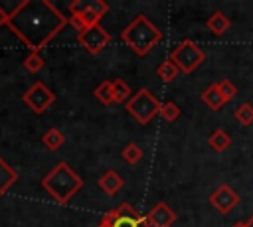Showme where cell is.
<instances>
[{
  "label": "cell",
  "instance_id": "cell-1",
  "mask_svg": "<svg viewBox=\"0 0 253 227\" xmlns=\"http://www.w3.org/2000/svg\"><path fill=\"white\" fill-rule=\"evenodd\" d=\"M67 24L69 16L49 0H24L10 10L8 18V30L36 53H40Z\"/></svg>",
  "mask_w": 253,
  "mask_h": 227
},
{
  "label": "cell",
  "instance_id": "cell-2",
  "mask_svg": "<svg viewBox=\"0 0 253 227\" xmlns=\"http://www.w3.org/2000/svg\"><path fill=\"white\" fill-rule=\"evenodd\" d=\"M42 188L59 203L65 205L71 201V197L83 188L81 176L67 164V162H57L43 178H42Z\"/></svg>",
  "mask_w": 253,
  "mask_h": 227
},
{
  "label": "cell",
  "instance_id": "cell-3",
  "mask_svg": "<svg viewBox=\"0 0 253 227\" xmlns=\"http://www.w3.org/2000/svg\"><path fill=\"white\" fill-rule=\"evenodd\" d=\"M123 43L138 57H144L152 47H156L162 41V32L158 26H154L144 14H138L123 32H121Z\"/></svg>",
  "mask_w": 253,
  "mask_h": 227
},
{
  "label": "cell",
  "instance_id": "cell-4",
  "mask_svg": "<svg viewBox=\"0 0 253 227\" xmlns=\"http://www.w3.org/2000/svg\"><path fill=\"white\" fill-rule=\"evenodd\" d=\"M107 12H109V4L105 0H91V2L75 0L69 4V24L77 32H81L85 28L99 26V22L103 20V16H107Z\"/></svg>",
  "mask_w": 253,
  "mask_h": 227
},
{
  "label": "cell",
  "instance_id": "cell-5",
  "mask_svg": "<svg viewBox=\"0 0 253 227\" xmlns=\"http://www.w3.org/2000/svg\"><path fill=\"white\" fill-rule=\"evenodd\" d=\"M125 109H126V113H128L138 124H148L154 116L160 114L162 103H160L146 87H142V89H138V91L126 101Z\"/></svg>",
  "mask_w": 253,
  "mask_h": 227
},
{
  "label": "cell",
  "instance_id": "cell-6",
  "mask_svg": "<svg viewBox=\"0 0 253 227\" xmlns=\"http://www.w3.org/2000/svg\"><path fill=\"white\" fill-rule=\"evenodd\" d=\"M168 59L180 69V73H192L206 61V51L194 39H182L170 49Z\"/></svg>",
  "mask_w": 253,
  "mask_h": 227
},
{
  "label": "cell",
  "instance_id": "cell-7",
  "mask_svg": "<svg viewBox=\"0 0 253 227\" xmlns=\"http://www.w3.org/2000/svg\"><path fill=\"white\" fill-rule=\"evenodd\" d=\"M22 103H24L26 107H30L32 113L42 114V113H45V111L55 103V93H53L45 83L36 81L28 91H24Z\"/></svg>",
  "mask_w": 253,
  "mask_h": 227
},
{
  "label": "cell",
  "instance_id": "cell-8",
  "mask_svg": "<svg viewBox=\"0 0 253 227\" xmlns=\"http://www.w3.org/2000/svg\"><path fill=\"white\" fill-rule=\"evenodd\" d=\"M111 39H113V38H111V32H107L101 24L77 32V43H79L89 55L101 53V51L111 43Z\"/></svg>",
  "mask_w": 253,
  "mask_h": 227
},
{
  "label": "cell",
  "instance_id": "cell-9",
  "mask_svg": "<svg viewBox=\"0 0 253 227\" xmlns=\"http://www.w3.org/2000/svg\"><path fill=\"white\" fill-rule=\"evenodd\" d=\"M210 203L221 213V215H227L235 209V205L239 203V193L229 186V184H219L213 193L210 195Z\"/></svg>",
  "mask_w": 253,
  "mask_h": 227
},
{
  "label": "cell",
  "instance_id": "cell-10",
  "mask_svg": "<svg viewBox=\"0 0 253 227\" xmlns=\"http://www.w3.org/2000/svg\"><path fill=\"white\" fill-rule=\"evenodd\" d=\"M119 217L113 223V227H150L146 215H142L138 209H134L130 203H121L119 207Z\"/></svg>",
  "mask_w": 253,
  "mask_h": 227
},
{
  "label": "cell",
  "instance_id": "cell-11",
  "mask_svg": "<svg viewBox=\"0 0 253 227\" xmlns=\"http://www.w3.org/2000/svg\"><path fill=\"white\" fill-rule=\"evenodd\" d=\"M146 219H148V225H150V227H172V225L176 223L178 215H176V211H174L168 203L160 201V203H156V205L146 213Z\"/></svg>",
  "mask_w": 253,
  "mask_h": 227
},
{
  "label": "cell",
  "instance_id": "cell-12",
  "mask_svg": "<svg viewBox=\"0 0 253 227\" xmlns=\"http://www.w3.org/2000/svg\"><path fill=\"white\" fill-rule=\"evenodd\" d=\"M97 186L107 193V195H117L123 186H125V180L115 172V170H107L99 180H97Z\"/></svg>",
  "mask_w": 253,
  "mask_h": 227
},
{
  "label": "cell",
  "instance_id": "cell-13",
  "mask_svg": "<svg viewBox=\"0 0 253 227\" xmlns=\"http://www.w3.org/2000/svg\"><path fill=\"white\" fill-rule=\"evenodd\" d=\"M18 182V172L0 156V197Z\"/></svg>",
  "mask_w": 253,
  "mask_h": 227
},
{
  "label": "cell",
  "instance_id": "cell-14",
  "mask_svg": "<svg viewBox=\"0 0 253 227\" xmlns=\"http://www.w3.org/2000/svg\"><path fill=\"white\" fill-rule=\"evenodd\" d=\"M229 26H231V22H229V18H227L221 10H215V12L206 20V28H208L211 34H215V36H223V34L229 30Z\"/></svg>",
  "mask_w": 253,
  "mask_h": 227
},
{
  "label": "cell",
  "instance_id": "cell-15",
  "mask_svg": "<svg viewBox=\"0 0 253 227\" xmlns=\"http://www.w3.org/2000/svg\"><path fill=\"white\" fill-rule=\"evenodd\" d=\"M202 101H204V105H206L208 109H211V111H219V109L225 105V101H223V97H221V93H219V89H217V83H211V85H208V87L202 91Z\"/></svg>",
  "mask_w": 253,
  "mask_h": 227
},
{
  "label": "cell",
  "instance_id": "cell-16",
  "mask_svg": "<svg viewBox=\"0 0 253 227\" xmlns=\"http://www.w3.org/2000/svg\"><path fill=\"white\" fill-rule=\"evenodd\" d=\"M42 142H43V146H45L47 150L55 152V150H59V148L65 144V134H63L59 128H49V130L43 132Z\"/></svg>",
  "mask_w": 253,
  "mask_h": 227
},
{
  "label": "cell",
  "instance_id": "cell-17",
  "mask_svg": "<svg viewBox=\"0 0 253 227\" xmlns=\"http://www.w3.org/2000/svg\"><path fill=\"white\" fill-rule=\"evenodd\" d=\"M208 144H210L215 152H225V150L229 148V144H231V136H229L223 128H215V130L210 134Z\"/></svg>",
  "mask_w": 253,
  "mask_h": 227
},
{
  "label": "cell",
  "instance_id": "cell-18",
  "mask_svg": "<svg viewBox=\"0 0 253 227\" xmlns=\"http://www.w3.org/2000/svg\"><path fill=\"white\" fill-rule=\"evenodd\" d=\"M113 97L119 105H126V101L132 97V91L125 79H113Z\"/></svg>",
  "mask_w": 253,
  "mask_h": 227
},
{
  "label": "cell",
  "instance_id": "cell-19",
  "mask_svg": "<svg viewBox=\"0 0 253 227\" xmlns=\"http://www.w3.org/2000/svg\"><path fill=\"white\" fill-rule=\"evenodd\" d=\"M93 95H95V99L101 103V105H113L115 103V97H113V81H101L97 87H95V91H93Z\"/></svg>",
  "mask_w": 253,
  "mask_h": 227
},
{
  "label": "cell",
  "instance_id": "cell-20",
  "mask_svg": "<svg viewBox=\"0 0 253 227\" xmlns=\"http://www.w3.org/2000/svg\"><path fill=\"white\" fill-rule=\"evenodd\" d=\"M178 73H180V69H178L170 59H164V61L156 67V75H158V79L164 81V83H172V81L178 77Z\"/></svg>",
  "mask_w": 253,
  "mask_h": 227
},
{
  "label": "cell",
  "instance_id": "cell-21",
  "mask_svg": "<svg viewBox=\"0 0 253 227\" xmlns=\"http://www.w3.org/2000/svg\"><path fill=\"white\" fill-rule=\"evenodd\" d=\"M121 156H123V160H125L126 164L134 166V164H138V162L142 160L144 152H142V148H140L138 144H134V142H128V144H125V148H123Z\"/></svg>",
  "mask_w": 253,
  "mask_h": 227
},
{
  "label": "cell",
  "instance_id": "cell-22",
  "mask_svg": "<svg viewBox=\"0 0 253 227\" xmlns=\"http://www.w3.org/2000/svg\"><path fill=\"white\" fill-rule=\"evenodd\" d=\"M22 65H24V69H26L28 73H38V71H42V69H43L45 61H43V57H42L40 53H36V51H30V53L24 57Z\"/></svg>",
  "mask_w": 253,
  "mask_h": 227
},
{
  "label": "cell",
  "instance_id": "cell-23",
  "mask_svg": "<svg viewBox=\"0 0 253 227\" xmlns=\"http://www.w3.org/2000/svg\"><path fill=\"white\" fill-rule=\"evenodd\" d=\"M235 120L241 124V126H249L253 124V105L251 103H241L237 109H235Z\"/></svg>",
  "mask_w": 253,
  "mask_h": 227
},
{
  "label": "cell",
  "instance_id": "cell-24",
  "mask_svg": "<svg viewBox=\"0 0 253 227\" xmlns=\"http://www.w3.org/2000/svg\"><path fill=\"white\" fill-rule=\"evenodd\" d=\"M180 107L174 103V101H166V103H162V109H160V116L166 120V122H174V120H178V116H180Z\"/></svg>",
  "mask_w": 253,
  "mask_h": 227
},
{
  "label": "cell",
  "instance_id": "cell-25",
  "mask_svg": "<svg viewBox=\"0 0 253 227\" xmlns=\"http://www.w3.org/2000/svg\"><path fill=\"white\" fill-rule=\"evenodd\" d=\"M217 89H219V93H221V97H223L225 103H229V101L237 95V87H235L229 79H221V81H217Z\"/></svg>",
  "mask_w": 253,
  "mask_h": 227
},
{
  "label": "cell",
  "instance_id": "cell-26",
  "mask_svg": "<svg viewBox=\"0 0 253 227\" xmlns=\"http://www.w3.org/2000/svg\"><path fill=\"white\" fill-rule=\"evenodd\" d=\"M117 217H119V209H109V211L101 217L99 225H103V227H113V223L117 221Z\"/></svg>",
  "mask_w": 253,
  "mask_h": 227
},
{
  "label": "cell",
  "instance_id": "cell-27",
  "mask_svg": "<svg viewBox=\"0 0 253 227\" xmlns=\"http://www.w3.org/2000/svg\"><path fill=\"white\" fill-rule=\"evenodd\" d=\"M8 18H10V12H6V10L0 6V28L8 26Z\"/></svg>",
  "mask_w": 253,
  "mask_h": 227
},
{
  "label": "cell",
  "instance_id": "cell-28",
  "mask_svg": "<svg viewBox=\"0 0 253 227\" xmlns=\"http://www.w3.org/2000/svg\"><path fill=\"white\" fill-rule=\"evenodd\" d=\"M245 227H253V215H251V217L245 221Z\"/></svg>",
  "mask_w": 253,
  "mask_h": 227
},
{
  "label": "cell",
  "instance_id": "cell-29",
  "mask_svg": "<svg viewBox=\"0 0 253 227\" xmlns=\"http://www.w3.org/2000/svg\"><path fill=\"white\" fill-rule=\"evenodd\" d=\"M231 227H245V223H243V221H235Z\"/></svg>",
  "mask_w": 253,
  "mask_h": 227
},
{
  "label": "cell",
  "instance_id": "cell-30",
  "mask_svg": "<svg viewBox=\"0 0 253 227\" xmlns=\"http://www.w3.org/2000/svg\"><path fill=\"white\" fill-rule=\"evenodd\" d=\"M97 227H103V225H97Z\"/></svg>",
  "mask_w": 253,
  "mask_h": 227
}]
</instances>
